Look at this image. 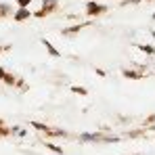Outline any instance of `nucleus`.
<instances>
[{
	"mask_svg": "<svg viewBox=\"0 0 155 155\" xmlns=\"http://www.w3.org/2000/svg\"><path fill=\"white\" fill-rule=\"evenodd\" d=\"M101 143H120V136H111V134H103Z\"/></svg>",
	"mask_w": 155,
	"mask_h": 155,
	"instance_id": "nucleus-12",
	"label": "nucleus"
},
{
	"mask_svg": "<svg viewBox=\"0 0 155 155\" xmlns=\"http://www.w3.org/2000/svg\"><path fill=\"white\" fill-rule=\"evenodd\" d=\"M29 17H31V11H27V6H19V11L13 15L15 21H27Z\"/></svg>",
	"mask_w": 155,
	"mask_h": 155,
	"instance_id": "nucleus-6",
	"label": "nucleus"
},
{
	"mask_svg": "<svg viewBox=\"0 0 155 155\" xmlns=\"http://www.w3.org/2000/svg\"><path fill=\"white\" fill-rule=\"evenodd\" d=\"M122 76L126 80H140V78H145V74L143 71H134V69H122Z\"/></svg>",
	"mask_w": 155,
	"mask_h": 155,
	"instance_id": "nucleus-7",
	"label": "nucleus"
},
{
	"mask_svg": "<svg viewBox=\"0 0 155 155\" xmlns=\"http://www.w3.org/2000/svg\"><path fill=\"white\" fill-rule=\"evenodd\" d=\"M105 11H107V4H103V2H97V0H88V2H86V15H88V17L103 15Z\"/></svg>",
	"mask_w": 155,
	"mask_h": 155,
	"instance_id": "nucleus-1",
	"label": "nucleus"
},
{
	"mask_svg": "<svg viewBox=\"0 0 155 155\" xmlns=\"http://www.w3.org/2000/svg\"><path fill=\"white\" fill-rule=\"evenodd\" d=\"M138 51H143L145 54H155V46H151V44H134Z\"/></svg>",
	"mask_w": 155,
	"mask_h": 155,
	"instance_id": "nucleus-9",
	"label": "nucleus"
},
{
	"mask_svg": "<svg viewBox=\"0 0 155 155\" xmlns=\"http://www.w3.org/2000/svg\"><path fill=\"white\" fill-rule=\"evenodd\" d=\"M11 134H19V136H25V130L19 128V126H13V128H11Z\"/></svg>",
	"mask_w": 155,
	"mask_h": 155,
	"instance_id": "nucleus-14",
	"label": "nucleus"
},
{
	"mask_svg": "<svg viewBox=\"0 0 155 155\" xmlns=\"http://www.w3.org/2000/svg\"><path fill=\"white\" fill-rule=\"evenodd\" d=\"M140 0H124V2H120V6H128V4H138Z\"/></svg>",
	"mask_w": 155,
	"mask_h": 155,
	"instance_id": "nucleus-16",
	"label": "nucleus"
},
{
	"mask_svg": "<svg viewBox=\"0 0 155 155\" xmlns=\"http://www.w3.org/2000/svg\"><path fill=\"white\" fill-rule=\"evenodd\" d=\"M8 13H11V6L8 4H0V19H4Z\"/></svg>",
	"mask_w": 155,
	"mask_h": 155,
	"instance_id": "nucleus-13",
	"label": "nucleus"
},
{
	"mask_svg": "<svg viewBox=\"0 0 155 155\" xmlns=\"http://www.w3.org/2000/svg\"><path fill=\"white\" fill-rule=\"evenodd\" d=\"M151 124H155V113L153 115H147V120H145V126H151Z\"/></svg>",
	"mask_w": 155,
	"mask_h": 155,
	"instance_id": "nucleus-15",
	"label": "nucleus"
},
{
	"mask_svg": "<svg viewBox=\"0 0 155 155\" xmlns=\"http://www.w3.org/2000/svg\"><path fill=\"white\" fill-rule=\"evenodd\" d=\"M44 145H46V149H48V151H52L54 155H65L61 147H57V145H52V143H44Z\"/></svg>",
	"mask_w": 155,
	"mask_h": 155,
	"instance_id": "nucleus-11",
	"label": "nucleus"
},
{
	"mask_svg": "<svg viewBox=\"0 0 155 155\" xmlns=\"http://www.w3.org/2000/svg\"><path fill=\"white\" fill-rule=\"evenodd\" d=\"M4 48H8V46H0V52H2V51H4Z\"/></svg>",
	"mask_w": 155,
	"mask_h": 155,
	"instance_id": "nucleus-18",
	"label": "nucleus"
},
{
	"mask_svg": "<svg viewBox=\"0 0 155 155\" xmlns=\"http://www.w3.org/2000/svg\"><path fill=\"white\" fill-rule=\"evenodd\" d=\"M151 19H153V21H155V13H153V15H151Z\"/></svg>",
	"mask_w": 155,
	"mask_h": 155,
	"instance_id": "nucleus-19",
	"label": "nucleus"
},
{
	"mask_svg": "<svg viewBox=\"0 0 155 155\" xmlns=\"http://www.w3.org/2000/svg\"><path fill=\"white\" fill-rule=\"evenodd\" d=\"M88 25H92V19H88V21H82V23H76V25H71V27H65L61 34H63V36H76V34H80L84 27H88Z\"/></svg>",
	"mask_w": 155,
	"mask_h": 155,
	"instance_id": "nucleus-3",
	"label": "nucleus"
},
{
	"mask_svg": "<svg viewBox=\"0 0 155 155\" xmlns=\"http://www.w3.org/2000/svg\"><path fill=\"white\" fill-rule=\"evenodd\" d=\"M0 80L6 84V86H15L17 88V84H19V80H17V76H13V74H8L4 67H0Z\"/></svg>",
	"mask_w": 155,
	"mask_h": 155,
	"instance_id": "nucleus-5",
	"label": "nucleus"
},
{
	"mask_svg": "<svg viewBox=\"0 0 155 155\" xmlns=\"http://www.w3.org/2000/svg\"><path fill=\"white\" fill-rule=\"evenodd\" d=\"M69 92L80 94V97H86V94H88V90H86V88H82V86H69Z\"/></svg>",
	"mask_w": 155,
	"mask_h": 155,
	"instance_id": "nucleus-10",
	"label": "nucleus"
},
{
	"mask_svg": "<svg viewBox=\"0 0 155 155\" xmlns=\"http://www.w3.org/2000/svg\"><path fill=\"white\" fill-rule=\"evenodd\" d=\"M153 136H155V128H153Z\"/></svg>",
	"mask_w": 155,
	"mask_h": 155,
	"instance_id": "nucleus-21",
	"label": "nucleus"
},
{
	"mask_svg": "<svg viewBox=\"0 0 155 155\" xmlns=\"http://www.w3.org/2000/svg\"><path fill=\"white\" fill-rule=\"evenodd\" d=\"M40 42H42V46H44V48H46V51H48V54H51V57H57V59H59V57H61V52L57 51V48H54V46H52L51 42H48V40H46V38H42V40H40Z\"/></svg>",
	"mask_w": 155,
	"mask_h": 155,
	"instance_id": "nucleus-8",
	"label": "nucleus"
},
{
	"mask_svg": "<svg viewBox=\"0 0 155 155\" xmlns=\"http://www.w3.org/2000/svg\"><path fill=\"white\" fill-rule=\"evenodd\" d=\"M78 138L82 143H101L103 140V132H82Z\"/></svg>",
	"mask_w": 155,
	"mask_h": 155,
	"instance_id": "nucleus-4",
	"label": "nucleus"
},
{
	"mask_svg": "<svg viewBox=\"0 0 155 155\" xmlns=\"http://www.w3.org/2000/svg\"><path fill=\"white\" fill-rule=\"evenodd\" d=\"M57 6H59V2H57V0H44V2H42V8H40V11H36V15H34V17L42 19V17L51 15L52 11H57Z\"/></svg>",
	"mask_w": 155,
	"mask_h": 155,
	"instance_id": "nucleus-2",
	"label": "nucleus"
},
{
	"mask_svg": "<svg viewBox=\"0 0 155 155\" xmlns=\"http://www.w3.org/2000/svg\"><path fill=\"white\" fill-rule=\"evenodd\" d=\"M151 36H153V38H155V29H153V31H151Z\"/></svg>",
	"mask_w": 155,
	"mask_h": 155,
	"instance_id": "nucleus-20",
	"label": "nucleus"
},
{
	"mask_svg": "<svg viewBox=\"0 0 155 155\" xmlns=\"http://www.w3.org/2000/svg\"><path fill=\"white\" fill-rule=\"evenodd\" d=\"M29 2H31V0H17V4H19V6H27Z\"/></svg>",
	"mask_w": 155,
	"mask_h": 155,
	"instance_id": "nucleus-17",
	"label": "nucleus"
}]
</instances>
